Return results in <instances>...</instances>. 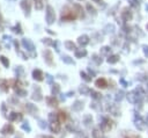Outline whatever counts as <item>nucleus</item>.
Here are the masks:
<instances>
[{"label": "nucleus", "instance_id": "f257e3e1", "mask_svg": "<svg viewBox=\"0 0 148 138\" xmlns=\"http://www.w3.org/2000/svg\"><path fill=\"white\" fill-rule=\"evenodd\" d=\"M61 20L62 21H74L77 19V15L73 8H69L68 6H65L61 10Z\"/></svg>", "mask_w": 148, "mask_h": 138}, {"label": "nucleus", "instance_id": "f03ea898", "mask_svg": "<svg viewBox=\"0 0 148 138\" xmlns=\"http://www.w3.org/2000/svg\"><path fill=\"white\" fill-rule=\"evenodd\" d=\"M56 12H54V8L51 6V5H47L46 8H45V20H46V23L49 26L53 24L54 21H56Z\"/></svg>", "mask_w": 148, "mask_h": 138}, {"label": "nucleus", "instance_id": "7ed1b4c3", "mask_svg": "<svg viewBox=\"0 0 148 138\" xmlns=\"http://www.w3.org/2000/svg\"><path fill=\"white\" fill-rule=\"evenodd\" d=\"M120 16H121L123 21H124L125 23H127V22L132 21V19H133V13L131 12V8H128V7H124V8L121 9Z\"/></svg>", "mask_w": 148, "mask_h": 138}, {"label": "nucleus", "instance_id": "20e7f679", "mask_svg": "<svg viewBox=\"0 0 148 138\" xmlns=\"http://www.w3.org/2000/svg\"><path fill=\"white\" fill-rule=\"evenodd\" d=\"M134 125L138 128V130H140V131H143L145 129H146V122H145V119L140 116V115H135L134 116Z\"/></svg>", "mask_w": 148, "mask_h": 138}, {"label": "nucleus", "instance_id": "39448f33", "mask_svg": "<svg viewBox=\"0 0 148 138\" xmlns=\"http://www.w3.org/2000/svg\"><path fill=\"white\" fill-rule=\"evenodd\" d=\"M112 129V121L108 117H105L103 119V122L101 123V131L103 132H109Z\"/></svg>", "mask_w": 148, "mask_h": 138}, {"label": "nucleus", "instance_id": "423d86ee", "mask_svg": "<svg viewBox=\"0 0 148 138\" xmlns=\"http://www.w3.org/2000/svg\"><path fill=\"white\" fill-rule=\"evenodd\" d=\"M20 6L23 9L24 15L25 16H29L30 15V10H31V1L30 0H22L20 2Z\"/></svg>", "mask_w": 148, "mask_h": 138}, {"label": "nucleus", "instance_id": "0eeeda50", "mask_svg": "<svg viewBox=\"0 0 148 138\" xmlns=\"http://www.w3.org/2000/svg\"><path fill=\"white\" fill-rule=\"evenodd\" d=\"M43 57L47 65H53V53L51 50H49V49L43 50Z\"/></svg>", "mask_w": 148, "mask_h": 138}, {"label": "nucleus", "instance_id": "6e6552de", "mask_svg": "<svg viewBox=\"0 0 148 138\" xmlns=\"http://www.w3.org/2000/svg\"><path fill=\"white\" fill-rule=\"evenodd\" d=\"M22 45L28 51H30V52H34L35 51V45H34V43H32V41L30 38H23L22 39Z\"/></svg>", "mask_w": 148, "mask_h": 138}, {"label": "nucleus", "instance_id": "1a4fd4ad", "mask_svg": "<svg viewBox=\"0 0 148 138\" xmlns=\"http://www.w3.org/2000/svg\"><path fill=\"white\" fill-rule=\"evenodd\" d=\"M89 42H90V37L88 35H86V34H83V35L77 37V44L80 46H86V45L89 44Z\"/></svg>", "mask_w": 148, "mask_h": 138}, {"label": "nucleus", "instance_id": "9d476101", "mask_svg": "<svg viewBox=\"0 0 148 138\" xmlns=\"http://www.w3.org/2000/svg\"><path fill=\"white\" fill-rule=\"evenodd\" d=\"M73 9L75 10L77 17H80V19H83L84 17V9L82 8V6L80 3H74L73 5Z\"/></svg>", "mask_w": 148, "mask_h": 138}, {"label": "nucleus", "instance_id": "9b49d317", "mask_svg": "<svg viewBox=\"0 0 148 138\" xmlns=\"http://www.w3.org/2000/svg\"><path fill=\"white\" fill-rule=\"evenodd\" d=\"M32 78L35 80H37V81H43L44 80V73H43V71L39 70V68H35L32 71Z\"/></svg>", "mask_w": 148, "mask_h": 138}, {"label": "nucleus", "instance_id": "f8f14e48", "mask_svg": "<svg viewBox=\"0 0 148 138\" xmlns=\"http://www.w3.org/2000/svg\"><path fill=\"white\" fill-rule=\"evenodd\" d=\"M116 31V26L113 23H108L104 26L103 28V34L105 35H110V34H113Z\"/></svg>", "mask_w": 148, "mask_h": 138}, {"label": "nucleus", "instance_id": "ddd939ff", "mask_svg": "<svg viewBox=\"0 0 148 138\" xmlns=\"http://www.w3.org/2000/svg\"><path fill=\"white\" fill-rule=\"evenodd\" d=\"M95 86L97 88H101V89H104L108 87V81L105 78H98L96 81H95Z\"/></svg>", "mask_w": 148, "mask_h": 138}, {"label": "nucleus", "instance_id": "4468645a", "mask_svg": "<svg viewBox=\"0 0 148 138\" xmlns=\"http://www.w3.org/2000/svg\"><path fill=\"white\" fill-rule=\"evenodd\" d=\"M126 95V97H127V100H128V102L130 103H138V101H139V99H138V96L135 95V93L132 90V92H128L127 94H125Z\"/></svg>", "mask_w": 148, "mask_h": 138}, {"label": "nucleus", "instance_id": "2eb2a0df", "mask_svg": "<svg viewBox=\"0 0 148 138\" xmlns=\"http://www.w3.org/2000/svg\"><path fill=\"white\" fill-rule=\"evenodd\" d=\"M119 55H110V56H108V58H106V61L109 63V64H117L118 61H119Z\"/></svg>", "mask_w": 148, "mask_h": 138}, {"label": "nucleus", "instance_id": "dca6fc26", "mask_svg": "<svg viewBox=\"0 0 148 138\" xmlns=\"http://www.w3.org/2000/svg\"><path fill=\"white\" fill-rule=\"evenodd\" d=\"M64 45H65V48H66L67 50H69V51H75V50H76V44H75L73 41H65Z\"/></svg>", "mask_w": 148, "mask_h": 138}, {"label": "nucleus", "instance_id": "f3484780", "mask_svg": "<svg viewBox=\"0 0 148 138\" xmlns=\"http://www.w3.org/2000/svg\"><path fill=\"white\" fill-rule=\"evenodd\" d=\"M74 55H75V58H82V57H86L88 52L86 49H76L74 51Z\"/></svg>", "mask_w": 148, "mask_h": 138}, {"label": "nucleus", "instance_id": "a211bd4d", "mask_svg": "<svg viewBox=\"0 0 148 138\" xmlns=\"http://www.w3.org/2000/svg\"><path fill=\"white\" fill-rule=\"evenodd\" d=\"M46 101H47V104H49L50 107H57V106H58V101H57V99H56L54 96H49V97H46Z\"/></svg>", "mask_w": 148, "mask_h": 138}, {"label": "nucleus", "instance_id": "6ab92c4d", "mask_svg": "<svg viewBox=\"0 0 148 138\" xmlns=\"http://www.w3.org/2000/svg\"><path fill=\"white\" fill-rule=\"evenodd\" d=\"M99 53H101V55H103V56H110V53H111V48H110V46H108V45L102 46V48H101Z\"/></svg>", "mask_w": 148, "mask_h": 138}, {"label": "nucleus", "instance_id": "aec40b11", "mask_svg": "<svg viewBox=\"0 0 148 138\" xmlns=\"http://www.w3.org/2000/svg\"><path fill=\"white\" fill-rule=\"evenodd\" d=\"M91 59H92V61H95L96 65H101V64L103 63V59H102L101 55H96V53H94V55L91 56Z\"/></svg>", "mask_w": 148, "mask_h": 138}, {"label": "nucleus", "instance_id": "412c9836", "mask_svg": "<svg viewBox=\"0 0 148 138\" xmlns=\"http://www.w3.org/2000/svg\"><path fill=\"white\" fill-rule=\"evenodd\" d=\"M51 130H52L53 132L58 133V132L60 131V123H59L58 121H56V122H52V123H51Z\"/></svg>", "mask_w": 148, "mask_h": 138}, {"label": "nucleus", "instance_id": "4be33fe9", "mask_svg": "<svg viewBox=\"0 0 148 138\" xmlns=\"http://www.w3.org/2000/svg\"><path fill=\"white\" fill-rule=\"evenodd\" d=\"M34 5L37 10H42L44 8V0H34Z\"/></svg>", "mask_w": 148, "mask_h": 138}, {"label": "nucleus", "instance_id": "5701e85b", "mask_svg": "<svg viewBox=\"0 0 148 138\" xmlns=\"http://www.w3.org/2000/svg\"><path fill=\"white\" fill-rule=\"evenodd\" d=\"M86 9H87V10H88V13H89V14H91V15H96V14H97V12H96L95 7H94L90 2H88V3L86 5Z\"/></svg>", "mask_w": 148, "mask_h": 138}, {"label": "nucleus", "instance_id": "b1692460", "mask_svg": "<svg viewBox=\"0 0 148 138\" xmlns=\"http://www.w3.org/2000/svg\"><path fill=\"white\" fill-rule=\"evenodd\" d=\"M109 111H110L112 115H114V116H119V115H120V110H119L116 106H110V107H109Z\"/></svg>", "mask_w": 148, "mask_h": 138}, {"label": "nucleus", "instance_id": "393cba45", "mask_svg": "<svg viewBox=\"0 0 148 138\" xmlns=\"http://www.w3.org/2000/svg\"><path fill=\"white\" fill-rule=\"evenodd\" d=\"M83 108V102L82 101H75V103L73 104V109L74 110H76V111H79V110H81Z\"/></svg>", "mask_w": 148, "mask_h": 138}, {"label": "nucleus", "instance_id": "a878e982", "mask_svg": "<svg viewBox=\"0 0 148 138\" xmlns=\"http://www.w3.org/2000/svg\"><path fill=\"white\" fill-rule=\"evenodd\" d=\"M57 117L59 118V122L64 123V122L66 121V117H67V116H66V112L61 110V111H59V114H57Z\"/></svg>", "mask_w": 148, "mask_h": 138}, {"label": "nucleus", "instance_id": "bb28decb", "mask_svg": "<svg viewBox=\"0 0 148 138\" xmlns=\"http://www.w3.org/2000/svg\"><path fill=\"white\" fill-rule=\"evenodd\" d=\"M61 59H62V61H64V63H66V64H74L73 58H72V57H69V56L64 55V56L61 57Z\"/></svg>", "mask_w": 148, "mask_h": 138}, {"label": "nucleus", "instance_id": "cd10ccee", "mask_svg": "<svg viewBox=\"0 0 148 138\" xmlns=\"http://www.w3.org/2000/svg\"><path fill=\"white\" fill-rule=\"evenodd\" d=\"M90 94H91V97L95 100H101V97H102V94L96 90H90Z\"/></svg>", "mask_w": 148, "mask_h": 138}, {"label": "nucleus", "instance_id": "c85d7f7f", "mask_svg": "<svg viewBox=\"0 0 148 138\" xmlns=\"http://www.w3.org/2000/svg\"><path fill=\"white\" fill-rule=\"evenodd\" d=\"M0 61L2 63V65H3L5 67H9V60H8L7 57H5V56H0Z\"/></svg>", "mask_w": 148, "mask_h": 138}, {"label": "nucleus", "instance_id": "c756f323", "mask_svg": "<svg viewBox=\"0 0 148 138\" xmlns=\"http://www.w3.org/2000/svg\"><path fill=\"white\" fill-rule=\"evenodd\" d=\"M102 137H103V135L99 129H95L92 131V138H102Z\"/></svg>", "mask_w": 148, "mask_h": 138}, {"label": "nucleus", "instance_id": "7c9ffc66", "mask_svg": "<svg viewBox=\"0 0 148 138\" xmlns=\"http://www.w3.org/2000/svg\"><path fill=\"white\" fill-rule=\"evenodd\" d=\"M124 95H125L124 90H118L117 94H116V101H121L123 97H124Z\"/></svg>", "mask_w": 148, "mask_h": 138}, {"label": "nucleus", "instance_id": "2f4dec72", "mask_svg": "<svg viewBox=\"0 0 148 138\" xmlns=\"http://www.w3.org/2000/svg\"><path fill=\"white\" fill-rule=\"evenodd\" d=\"M59 92H60V86H59L58 83H54L53 87H52V94L56 95V94H58Z\"/></svg>", "mask_w": 148, "mask_h": 138}, {"label": "nucleus", "instance_id": "473e14b6", "mask_svg": "<svg viewBox=\"0 0 148 138\" xmlns=\"http://www.w3.org/2000/svg\"><path fill=\"white\" fill-rule=\"evenodd\" d=\"M80 74H81V78H83V79H84L87 82L91 81V77H90V75H88L86 72H82V71H81V73H80Z\"/></svg>", "mask_w": 148, "mask_h": 138}, {"label": "nucleus", "instance_id": "72a5a7b5", "mask_svg": "<svg viewBox=\"0 0 148 138\" xmlns=\"http://www.w3.org/2000/svg\"><path fill=\"white\" fill-rule=\"evenodd\" d=\"M13 31L14 32H17V34H22V29H21V24L20 23H17L14 28H13Z\"/></svg>", "mask_w": 148, "mask_h": 138}, {"label": "nucleus", "instance_id": "f704fd0d", "mask_svg": "<svg viewBox=\"0 0 148 138\" xmlns=\"http://www.w3.org/2000/svg\"><path fill=\"white\" fill-rule=\"evenodd\" d=\"M42 42L44 43V44H46V45H52L53 44V41L50 38V37H46V38H43L42 39Z\"/></svg>", "mask_w": 148, "mask_h": 138}, {"label": "nucleus", "instance_id": "c9c22d12", "mask_svg": "<svg viewBox=\"0 0 148 138\" xmlns=\"http://www.w3.org/2000/svg\"><path fill=\"white\" fill-rule=\"evenodd\" d=\"M80 92H81L82 94H88V93L90 92V89H89L87 86H82V87L80 88Z\"/></svg>", "mask_w": 148, "mask_h": 138}, {"label": "nucleus", "instance_id": "e433bc0d", "mask_svg": "<svg viewBox=\"0 0 148 138\" xmlns=\"http://www.w3.org/2000/svg\"><path fill=\"white\" fill-rule=\"evenodd\" d=\"M121 30H123L125 34H127V32H131V27H128L127 24H124V26H123V28H121Z\"/></svg>", "mask_w": 148, "mask_h": 138}, {"label": "nucleus", "instance_id": "4c0bfd02", "mask_svg": "<svg viewBox=\"0 0 148 138\" xmlns=\"http://www.w3.org/2000/svg\"><path fill=\"white\" fill-rule=\"evenodd\" d=\"M142 51H143L145 57H148V45L147 44H143L142 45Z\"/></svg>", "mask_w": 148, "mask_h": 138}, {"label": "nucleus", "instance_id": "58836bf2", "mask_svg": "<svg viewBox=\"0 0 148 138\" xmlns=\"http://www.w3.org/2000/svg\"><path fill=\"white\" fill-rule=\"evenodd\" d=\"M92 2H96L97 5H99V6H102V7H104L105 6V2L103 1V0H91Z\"/></svg>", "mask_w": 148, "mask_h": 138}, {"label": "nucleus", "instance_id": "ea45409f", "mask_svg": "<svg viewBox=\"0 0 148 138\" xmlns=\"http://www.w3.org/2000/svg\"><path fill=\"white\" fill-rule=\"evenodd\" d=\"M123 52H124V53H128V52H130V45H128L127 43L124 45V50H123Z\"/></svg>", "mask_w": 148, "mask_h": 138}, {"label": "nucleus", "instance_id": "a19ab883", "mask_svg": "<svg viewBox=\"0 0 148 138\" xmlns=\"http://www.w3.org/2000/svg\"><path fill=\"white\" fill-rule=\"evenodd\" d=\"M119 81H120V83L123 85V87H127V86H128V83H127V82H126V81H125V80H124L123 78H121V79H120Z\"/></svg>", "mask_w": 148, "mask_h": 138}, {"label": "nucleus", "instance_id": "79ce46f5", "mask_svg": "<svg viewBox=\"0 0 148 138\" xmlns=\"http://www.w3.org/2000/svg\"><path fill=\"white\" fill-rule=\"evenodd\" d=\"M2 21H3V19H2V15L0 14V22H2Z\"/></svg>", "mask_w": 148, "mask_h": 138}, {"label": "nucleus", "instance_id": "37998d69", "mask_svg": "<svg viewBox=\"0 0 148 138\" xmlns=\"http://www.w3.org/2000/svg\"><path fill=\"white\" fill-rule=\"evenodd\" d=\"M44 138H53V137H51V136H45Z\"/></svg>", "mask_w": 148, "mask_h": 138}, {"label": "nucleus", "instance_id": "c03bdc74", "mask_svg": "<svg viewBox=\"0 0 148 138\" xmlns=\"http://www.w3.org/2000/svg\"><path fill=\"white\" fill-rule=\"evenodd\" d=\"M146 121H147V122H148V115H147V118H146Z\"/></svg>", "mask_w": 148, "mask_h": 138}, {"label": "nucleus", "instance_id": "a18cd8bd", "mask_svg": "<svg viewBox=\"0 0 148 138\" xmlns=\"http://www.w3.org/2000/svg\"><path fill=\"white\" fill-rule=\"evenodd\" d=\"M146 28H147V30H148V23H147V26H146Z\"/></svg>", "mask_w": 148, "mask_h": 138}, {"label": "nucleus", "instance_id": "49530a36", "mask_svg": "<svg viewBox=\"0 0 148 138\" xmlns=\"http://www.w3.org/2000/svg\"><path fill=\"white\" fill-rule=\"evenodd\" d=\"M126 138H130V137H126Z\"/></svg>", "mask_w": 148, "mask_h": 138}, {"label": "nucleus", "instance_id": "de8ad7c7", "mask_svg": "<svg viewBox=\"0 0 148 138\" xmlns=\"http://www.w3.org/2000/svg\"><path fill=\"white\" fill-rule=\"evenodd\" d=\"M79 1H82V0H79Z\"/></svg>", "mask_w": 148, "mask_h": 138}]
</instances>
